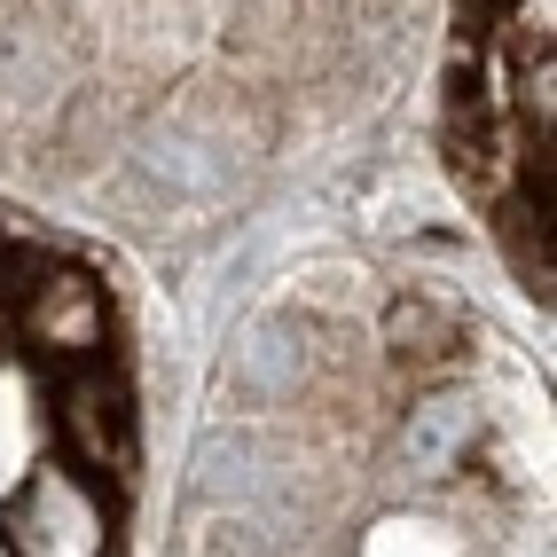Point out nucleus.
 Returning <instances> with one entry per match:
<instances>
[{"instance_id": "7ed1b4c3", "label": "nucleus", "mask_w": 557, "mask_h": 557, "mask_svg": "<svg viewBox=\"0 0 557 557\" xmlns=\"http://www.w3.org/2000/svg\"><path fill=\"white\" fill-rule=\"evenodd\" d=\"M55 432L63 448L95 463V471H119L134 456V400H126V377L102 361H71L55 377Z\"/></svg>"}, {"instance_id": "20e7f679", "label": "nucleus", "mask_w": 557, "mask_h": 557, "mask_svg": "<svg viewBox=\"0 0 557 557\" xmlns=\"http://www.w3.org/2000/svg\"><path fill=\"white\" fill-rule=\"evenodd\" d=\"M228 377H236V393H251V400H283L290 385L307 377L299 330H290V322H251L244 338H236V354H228Z\"/></svg>"}, {"instance_id": "423d86ee", "label": "nucleus", "mask_w": 557, "mask_h": 557, "mask_svg": "<svg viewBox=\"0 0 557 557\" xmlns=\"http://www.w3.org/2000/svg\"><path fill=\"white\" fill-rule=\"evenodd\" d=\"M259 463H268V448H259L251 432H236V440H212V448L197 456V471H205V495H220V503H251V495L275 479V471H259Z\"/></svg>"}, {"instance_id": "0eeeda50", "label": "nucleus", "mask_w": 557, "mask_h": 557, "mask_svg": "<svg viewBox=\"0 0 557 557\" xmlns=\"http://www.w3.org/2000/svg\"><path fill=\"white\" fill-rule=\"evenodd\" d=\"M463 440H471V408L432 400V408H417V424H408V463L417 471H448Z\"/></svg>"}, {"instance_id": "39448f33", "label": "nucleus", "mask_w": 557, "mask_h": 557, "mask_svg": "<svg viewBox=\"0 0 557 557\" xmlns=\"http://www.w3.org/2000/svg\"><path fill=\"white\" fill-rule=\"evenodd\" d=\"M385 346H393L400 361H448V354L463 346V330H456L448 307H432V299H400V307L385 314Z\"/></svg>"}, {"instance_id": "f03ea898", "label": "nucleus", "mask_w": 557, "mask_h": 557, "mask_svg": "<svg viewBox=\"0 0 557 557\" xmlns=\"http://www.w3.org/2000/svg\"><path fill=\"white\" fill-rule=\"evenodd\" d=\"M110 330V299L87 268H48L40 283L16 299V338L40 361H95Z\"/></svg>"}, {"instance_id": "f257e3e1", "label": "nucleus", "mask_w": 557, "mask_h": 557, "mask_svg": "<svg viewBox=\"0 0 557 557\" xmlns=\"http://www.w3.org/2000/svg\"><path fill=\"white\" fill-rule=\"evenodd\" d=\"M9 542H16V557H102L110 549V510L95 503L87 479L32 471L9 503Z\"/></svg>"}]
</instances>
